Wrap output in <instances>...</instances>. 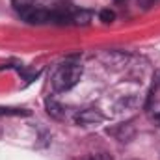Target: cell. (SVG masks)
Instances as JSON below:
<instances>
[{"instance_id": "obj_4", "label": "cell", "mask_w": 160, "mask_h": 160, "mask_svg": "<svg viewBox=\"0 0 160 160\" xmlns=\"http://www.w3.org/2000/svg\"><path fill=\"white\" fill-rule=\"evenodd\" d=\"M45 106H47V112H48L50 116H54V118H62V106H60L56 101H52V99H47Z\"/></svg>"}, {"instance_id": "obj_5", "label": "cell", "mask_w": 160, "mask_h": 160, "mask_svg": "<svg viewBox=\"0 0 160 160\" xmlns=\"http://www.w3.org/2000/svg\"><path fill=\"white\" fill-rule=\"evenodd\" d=\"M30 112L24 110V108H6V106H0V116H28Z\"/></svg>"}, {"instance_id": "obj_7", "label": "cell", "mask_w": 160, "mask_h": 160, "mask_svg": "<svg viewBox=\"0 0 160 160\" xmlns=\"http://www.w3.org/2000/svg\"><path fill=\"white\" fill-rule=\"evenodd\" d=\"M84 160H114L108 153H95V155H89V157H86Z\"/></svg>"}, {"instance_id": "obj_8", "label": "cell", "mask_w": 160, "mask_h": 160, "mask_svg": "<svg viewBox=\"0 0 160 160\" xmlns=\"http://www.w3.org/2000/svg\"><path fill=\"white\" fill-rule=\"evenodd\" d=\"M151 118H153V121L160 127V102H155V106H153V110H151Z\"/></svg>"}, {"instance_id": "obj_3", "label": "cell", "mask_w": 160, "mask_h": 160, "mask_svg": "<svg viewBox=\"0 0 160 160\" xmlns=\"http://www.w3.org/2000/svg\"><path fill=\"white\" fill-rule=\"evenodd\" d=\"M11 6L15 8V11L21 15V17H24L26 13H30L38 4H36V0H11Z\"/></svg>"}, {"instance_id": "obj_1", "label": "cell", "mask_w": 160, "mask_h": 160, "mask_svg": "<svg viewBox=\"0 0 160 160\" xmlns=\"http://www.w3.org/2000/svg\"><path fill=\"white\" fill-rule=\"evenodd\" d=\"M80 77H82V65L78 62L71 60V62L60 63L52 75V88L56 91H69L78 84Z\"/></svg>"}, {"instance_id": "obj_6", "label": "cell", "mask_w": 160, "mask_h": 160, "mask_svg": "<svg viewBox=\"0 0 160 160\" xmlns=\"http://www.w3.org/2000/svg\"><path fill=\"white\" fill-rule=\"evenodd\" d=\"M99 17H101V21H102V22H112V21L116 19V13H114L112 9H102Z\"/></svg>"}, {"instance_id": "obj_2", "label": "cell", "mask_w": 160, "mask_h": 160, "mask_svg": "<svg viewBox=\"0 0 160 160\" xmlns=\"http://www.w3.org/2000/svg\"><path fill=\"white\" fill-rule=\"evenodd\" d=\"M75 121L82 125V127H91V125H99L104 121V116L99 112V110H93V108H88V110H82L75 116Z\"/></svg>"}]
</instances>
